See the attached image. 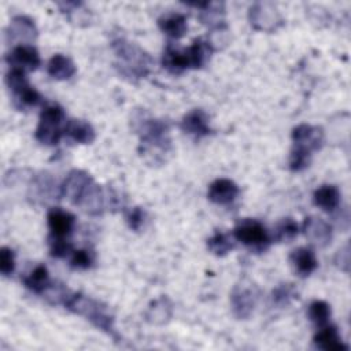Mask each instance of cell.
<instances>
[{
    "instance_id": "obj_1",
    "label": "cell",
    "mask_w": 351,
    "mask_h": 351,
    "mask_svg": "<svg viewBox=\"0 0 351 351\" xmlns=\"http://www.w3.org/2000/svg\"><path fill=\"white\" fill-rule=\"evenodd\" d=\"M64 307L78 315L86 318L97 329L106 332L107 335L115 337L114 315L110 313L108 307L101 302L85 296L82 293H71L64 303Z\"/></svg>"
},
{
    "instance_id": "obj_2",
    "label": "cell",
    "mask_w": 351,
    "mask_h": 351,
    "mask_svg": "<svg viewBox=\"0 0 351 351\" xmlns=\"http://www.w3.org/2000/svg\"><path fill=\"white\" fill-rule=\"evenodd\" d=\"M112 49L119 59V71L130 78L145 77L149 71L151 58L136 44L129 43L123 38L112 41Z\"/></svg>"
},
{
    "instance_id": "obj_3",
    "label": "cell",
    "mask_w": 351,
    "mask_h": 351,
    "mask_svg": "<svg viewBox=\"0 0 351 351\" xmlns=\"http://www.w3.org/2000/svg\"><path fill=\"white\" fill-rule=\"evenodd\" d=\"M66 115L59 104H47L36 128V138L45 145H56L64 134Z\"/></svg>"
},
{
    "instance_id": "obj_4",
    "label": "cell",
    "mask_w": 351,
    "mask_h": 351,
    "mask_svg": "<svg viewBox=\"0 0 351 351\" xmlns=\"http://www.w3.org/2000/svg\"><path fill=\"white\" fill-rule=\"evenodd\" d=\"M233 237L254 251H265L270 244L266 228L252 218L240 219L233 228Z\"/></svg>"
},
{
    "instance_id": "obj_5",
    "label": "cell",
    "mask_w": 351,
    "mask_h": 351,
    "mask_svg": "<svg viewBox=\"0 0 351 351\" xmlns=\"http://www.w3.org/2000/svg\"><path fill=\"white\" fill-rule=\"evenodd\" d=\"M93 184V178L89 173L85 170L74 169L66 176L60 186V195L67 197L73 204L80 206Z\"/></svg>"
},
{
    "instance_id": "obj_6",
    "label": "cell",
    "mask_w": 351,
    "mask_h": 351,
    "mask_svg": "<svg viewBox=\"0 0 351 351\" xmlns=\"http://www.w3.org/2000/svg\"><path fill=\"white\" fill-rule=\"evenodd\" d=\"M248 18L254 29L267 33L277 30L284 23L280 11L271 3H255L250 8Z\"/></svg>"
},
{
    "instance_id": "obj_7",
    "label": "cell",
    "mask_w": 351,
    "mask_h": 351,
    "mask_svg": "<svg viewBox=\"0 0 351 351\" xmlns=\"http://www.w3.org/2000/svg\"><path fill=\"white\" fill-rule=\"evenodd\" d=\"M293 147L313 154L318 151L324 144V132L319 126H313L307 123L298 125L292 130Z\"/></svg>"
},
{
    "instance_id": "obj_8",
    "label": "cell",
    "mask_w": 351,
    "mask_h": 351,
    "mask_svg": "<svg viewBox=\"0 0 351 351\" xmlns=\"http://www.w3.org/2000/svg\"><path fill=\"white\" fill-rule=\"evenodd\" d=\"M141 143L148 147L166 149L170 144L169 125L160 119H147L140 126Z\"/></svg>"
},
{
    "instance_id": "obj_9",
    "label": "cell",
    "mask_w": 351,
    "mask_h": 351,
    "mask_svg": "<svg viewBox=\"0 0 351 351\" xmlns=\"http://www.w3.org/2000/svg\"><path fill=\"white\" fill-rule=\"evenodd\" d=\"M11 69H19L23 71H34L41 64V58L36 47L32 44L15 45L12 51L5 56Z\"/></svg>"
},
{
    "instance_id": "obj_10",
    "label": "cell",
    "mask_w": 351,
    "mask_h": 351,
    "mask_svg": "<svg viewBox=\"0 0 351 351\" xmlns=\"http://www.w3.org/2000/svg\"><path fill=\"white\" fill-rule=\"evenodd\" d=\"M256 304V292L254 287L236 285L230 293V306L236 318L247 319Z\"/></svg>"
},
{
    "instance_id": "obj_11",
    "label": "cell",
    "mask_w": 351,
    "mask_h": 351,
    "mask_svg": "<svg viewBox=\"0 0 351 351\" xmlns=\"http://www.w3.org/2000/svg\"><path fill=\"white\" fill-rule=\"evenodd\" d=\"M47 223L49 239H67L74 229L75 217L60 207H53L47 214Z\"/></svg>"
},
{
    "instance_id": "obj_12",
    "label": "cell",
    "mask_w": 351,
    "mask_h": 351,
    "mask_svg": "<svg viewBox=\"0 0 351 351\" xmlns=\"http://www.w3.org/2000/svg\"><path fill=\"white\" fill-rule=\"evenodd\" d=\"M302 230L307 240L317 247H326L332 240V226L319 217H307L303 222Z\"/></svg>"
},
{
    "instance_id": "obj_13",
    "label": "cell",
    "mask_w": 351,
    "mask_h": 351,
    "mask_svg": "<svg viewBox=\"0 0 351 351\" xmlns=\"http://www.w3.org/2000/svg\"><path fill=\"white\" fill-rule=\"evenodd\" d=\"M7 40L11 41H18V45H25L29 44L36 38L37 36V29L34 22L25 15H18L14 16L7 27Z\"/></svg>"
},
{
    "instance_id": "obj_14",
    "label": "cell",
    "mask_w": 351,
    "mask_h": 351,
    "mask_svg": "<svg viewBox=\"0 0 351 351\" xmlns=\"http://www.w3.org/2000/svg\"><path fill=\"white\" fill-rule=\"evenodd\" d=\"M240 189L237 186L236 182H233L229 178H217L215 181H213L208 186V192H207V197L210 202L219 204V206H225L232 203L237 195H239Z\"/></svg>"
},
{
    "instance_id": "obj_15",
    "label": "cell",
    "mask_w": 351,
    "mask_h": 351,
    "mask_svg": "<svg viewBox=\"0 0 351 351\" xmlns=\"http://www.w3.org/2000/svg\"><path fill=\"white\" fill-rule=\"evenodd\" d=\"M180 126L185 133H188L196 138L208 136L211 133V128L208 123V115L200 108H195V110L189 111L188 114H185Z\"/></svg>"
},
{
    "instance_id": "obj_16",
    "label": "cell",
    "mask_w": 351,
    "mask_h": 351,
    "mask_svg": "<svg viewBox=\"0 0 351 351\" xmlns=\"http://www.w3.org/2000/svg\"><path fill=\"white\" fill-rule=\"evenodd\" d=\"M289 263L293 271L300 277L310 276L318 266V261L313 250L307 247H299L289 254Z\"/></svg>"
},
{
    "instance_id": "obj_17",
    "label": "cell",
    "mask_w": 351,
    "mask_h": 351,
    "mask_svg": "<svg viewBox=\"0 0 351 351\" xmlns=\"http://www.w3.org/2000/svg\"><path fill=\"white\" fill-rule=\"evenodd\" d=\"M314 344L317 348L324 351H340L347 350V346L341 341V337L337 332V328L333 325H324L318 328V332L314 336Z\"/></svg>"
},
{
    "instance_id": "obj_18",
    "label": "cell",
    "mask_w": 351,
    "mask_h": 351,
    "mask_svg": "<svg viewBox=\"0 0 351 351\" xmlns=\"http://www.w3.org/2000/svg\"><path fill=\"white\" fill-rule=\"evenodd\" d=\"M158 26L167 37L174 40L181 38L188 30L186 16L178 12H169L162 15L158 19Z\"/></svg>"
},
{
    "instance_id": "obj_19",
    "label": "cell",
    "mask_w": 351,
    "mask_h": 351,
    "mask_svg": "<svg viewBox=\"0 0 351 351\" xmlns=\"http://www.w3.org/2000/svg\"><path fill=\"white\" fill-rule=\"evenodd\" d=\"M162 66L171 74H181L189 69L186 49H178L169 44L162 56Z\"/></svg>"
},
{
    "instance_id": "obj_20",
    "label": "cell",
    "mask_w": 351,
    "mask_h": 351,
    "mask_svg": "<svg viewBox=\"0 0 351 351\" xmlns=\"http://www.w3.org/2000/svg\"><path fill=\"white\" fill-rule=\"evenodd\" d=\"M64 134L80 144H90L96 137L92 125L84 119H69L64 126Z\"/></svg>"
},
{
    "instance_id": "obj_21",
    "label": "cell",
    "mask_w": 351,
    "mask_h": 351,
    "mask_svg": "<svg viewBox=\"0 0 351 351\" xmlns=\"http://www.w3.org/2000/svg\"><path fill=\"white\" fill-rule=\"evenodd\" d=\"M47 71L53 80L63 81L71 78L75 74V64L69 56L55 53L47 64Z\"/></svg>"
},
{
    "instance_id": "obj_22",
    "label": "cell",
    "mask_w": 351,
    "mask_h": 351,
    "mask_svg": "<svg viewBox=\"0 0 351 351\" xmlns=\"http://www.w3.org/2000/svg\"><path fill=\"white\" fill-rule=\"evenodd\" d=\"M313 202L326 213L335 211L340 204V192L335 185H321L314 191Z\"/></svg>"
},
{
    "instance_id": "obj_23",
    "label": "cell",
    "mask_w": 351,
    "mask_h": 351,
    "mask_svg": "<svg viewBox=\"0 0 351 351\" xmlns=\"http://www.w3.org/2000/svg\"><path fill=\"white\" fill-rule=\"evenodd\" d=\"M173 315V304L169 298L160 296L159 299H155L151 302V304L147 308L145 318L149 324L162 325L166 324Z\"/></svg>"
},
{
    "instance_id": "obj_24",
    "label": "cell",
    "mask_w": 351,
    "mask_h": 351,
    "mask_svg": "<svg viewBox=\"0 0 351 351\" xmlns=\"http://www.w3.org/2000/svg\"><path fill=\"white\" fill-rule=\"evenodd\" d=\"M185 49L189 60V69H202L210 60V56L214 52L207 40L203 38H195L191 47Z\"/></svg>"
},
{
    "instance_id": "obj_25",
    "label": "cell",
    "mask_w": 351,
    "mask_h": 351,
    "mask_svg": "<svg viewBox=\"0 0 351 351\" xmlns=\"http://www.w3.org/2000/svg\"><path fill=\"white\" fill-rule=\"evenodd\" d=\"M23 284L32 292L43 295V292L51 284L48 269L44 265H36L32 271L23 277Z\"/></svg>"
},
{
    "instance_id": "obj_26",
    "label": "cell",
    "mask_w": 351,
    "mask_h": 351,
    "mask_svg": "<svg viewBox=\"0 0 351 351\" xmlns=\"http://www.w3.org/2000/svg\"><path fill=\"white\" fill-rule=\"evenodd\" d=\"M207 248L217 256H225L234 248V243L229 234L223 232H215L211 237L207 239Z\"/></svg>"
},
{
    "instance_id": "obj_27",
    "label": "cell",
    "mask_w": 351,
    "mask_h": 351,
    "mask_svg": "<svg viewBox=\"0 0 351 351\" xmlns=\"http://www.w3.org/2000/svg\"><path fill=\"white\" fill-rule=\"evenodd\" d=\"M307 315L317 328H321L329 322L330 306L325 300H314L308 306Z\"/></svg>"
},
{
    "instance_id": "obj_28",
    "label": "cell",
    "mask_w": 351,
    "mask_h": 351,
    "mask_svg": "<svg viewBox=\"0 0 351 351\" xmlns=\"http://www.w3.org/2000/svg\"><path fill=\"white\" fill-rule=\"evenodd\" d=\"M299 233V226L292 218H282L274 226V239L280 243L292 241Z\"/></svg>"
},
{
    "instance_id": "obj_29",
    "label": "cell",
    "mask_w": 351,
    "mask_h": 351,
    "mask_svg": "<svg viewBox=\"0 0 351 351\" xmlns=\"http://www.w3.org/2000/svg\"><path fill=\"white\" fill-rule=\"evenodd\" d=\"M271 298H273V302L280 306V307H285L288 304H291V302L298 298V292L295 289V287L292 284H280L278 287H276L273 289V293H271Z\"/></svg>"
},
{
    "instance_id": "obj_30",
    "label": "cell",
    "mask_w": 351,
    "mask_h": 351,
    "mask_svg": "<svg viewBox=\"0 0 351 351\" xmlns=\"http://www.w3.org/2000/svg\"><path fill=\"white\" fill-rule=\"evenodd\" d=\"M310 160H311V154L310 152L293 147L291 149V154H289L288 165H289V169L292 171H302L306 167H308Z\"/></svg>"
},
{
    "instance_id": "obj_31",
    "label": "cell",
    "mask_w": 351,
    "mask_h": 351,
    "mask_svg": "<svg viewBox=\"0 0 351 351\" xmlns=\"http://www.w3.org/2000/svg\"><path fill=\"white\" fill-rule=\"evenodd\" d=\"M93 263V254L89 250H75L71 252L70 266L75 270H86Z\"/></svg>"
},
{
    "instance_id": "obj_32",
    "label": "cell",
    "mask_w": 351,
    "mask_h": 351,
    "mask_svg": "<svg viewBox=\"0 0 351 351\" xmlns=\"http://www.w3.org/2000/svg\"><path fill=\"white\" fill-rule=\"evenodd\" d=\"M228 41H229V37H228L226 25H221L218 27H214L211 30V33L208 34V38H207V43L210 44L213 51L221 49L222 47H225L228 44Z\"/></svg>"
},
{
    "instance_id": "obj_33",
    "label": "cell",
    "mask_w": 351,
    "mask_h": 351,
    "mask_svg": "<svg viewBox=\"0 0 351 351\" xmlns=\"http://www.w3.org/2000/svg\"><path fill=\"white\" fill-rule=\"evenodd\" d=\"M49 254L53 258H64L73 252V245L66 239H49Z\"/></svg>"
},
{
    "instance_id": "obj_34",
    "label": "cell",
    "mask_w": 351,
    "mask_h": 351,
    "mask_svg": "<svg viewBox=\"0 0 351 351\" xmlns=\"http://www.w3.org/2000/svg\"><path fill=\"white\" fill-rule=\"evenodd\" d=\"M15 270V254L8 247L0 250V271L3 276H10Z\"/></svg>"
},
{
    "instance_id": "obj_35",
    "label": "cell",
    "mask_w": 351,
    "mask_h": 351,
    "mask_svg": "<svg viewBox=\"0 0 351 351\" xmlns=\"http://www.w3.org/2000/svg\"><path fill=\"white\" fill-rule=\"evenodd\" d=\"M125 219H126V223L128 226L134 230V232H138L144 223V219H145V211L141 208V207H133L130 210L126 211L125 214Z\"/></svg>"
},
{
    "instance_id": "obj_36",
    "label": "cell",
    "mask_w": 351,
    "mask_h": 351,
    "mask_svg": "<svg viewBox=\"0 0 351 351\" xmlns=\"http://www.w3.org/2000/svg\"><path fill=\"white\" fill-rule=\"evenodd\" d=\"M350 248H348V244H346V247L343 250H340L336 255V263L340 266V269H343L344 271H348V263H350Z\"/></svg>"
}]
</instances>
